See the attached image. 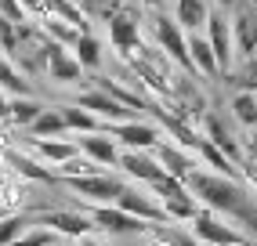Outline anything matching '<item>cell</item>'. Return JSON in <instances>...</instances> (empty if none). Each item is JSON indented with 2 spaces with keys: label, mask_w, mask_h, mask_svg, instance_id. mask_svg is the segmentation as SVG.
Listing matches in <instances>:
<instances>
[{
  "label": "cell",
  "mask_w": 257,
  "mask_h": 246,
  "mask_svg": "<svg viewBox=\"0 0 257 246\" xmlns=\"http://www.w3.org/2000/svg\"><path fill=\"white\" fill-rule=\"evenodd\" d=\"M225 83L239 87V91L257 94V55H250V58H243L239 65H232L228 73H225Z\"/></svg>",
  "instance_id": "cell-27"
},
{
  "label": "cell",
  "mask_w": 257,
  "mask_h": 246,
  "mask_svg": "<svg viewBox=\"0 0 257 246\" xmlns=\"http://www.w3.org/2000/svg\"><path fill=\"white\" fill-rule=\"evenodd\" d=\"M152 37H156V47L181 69L185 76H196L192 58H188V44H185V29L174 19H167L163 11H156V15H152Z\"/></svg>",
  "instance_id": "cell-3"
},
{
  "label": "cell",
  "mask_w": 257,
  "mask_h": 246,
  "mask_svg": "<svg viewBox=\"0 0 257 246\" xmlns=\"http://www.w3.org/2000/svg\"><path fill=\"white\" fill-rule=\"evenodd\" d=\"M29 138H58V134H65V123H62V112L58 109H51V105H44L40 109V116L29 123Z\"/></svg>",
  "instance_id": "cell-26"
},
{
  "label": "cell",
  "mask_w": 257,
  "mask_h": 246,
  "mask_svg": "<svg viewBox=\"0 0 257 246\" xmlns=\"http://www.w3.org/2000/svg\"><path fill=\"white\" fill-rule=\"evenodd\" d=\"M87 217L94 221V228H105L109 235H142V228H145V221L131 217L119 206H109V203H94L87 210Z\"/></svg>",
  "instance_id": "cell-12"
},
{
  "label": "cell",
  "mask_w": 257,
  "mask_h": 246,
  "mask_svg": "<svg viewBox=\"0 0 257 246\" xmlns=\"http://www.w3.org/2000/svg\"><path fill=\"white\" fill-rule=\"evenodd\" d=\"M65 185H69L76 196L83 199H91V203H112L119 192H123L127 181H119L116 174H83V178H65Z\"/></svg>",
  "instance_id": "cell-8"
},
{
  "label": "cell",
  "mask_w": 257,
  "mask_h": 246,
  "mask_svg": "<svg viewBox=\"0 0 257 246\" xmlns=\"http://www.w3.org/2000/svg\"><path fill=\"white\" fill-rule=\"evenodd\" d=\"M239 174H243V185H253V192H257V160H239Z\"/></svg>",
  "instance_id": "cell-36"
},
{
  "label": "cell",
  "mask_w": 257,
  "mask_h": 246,
  "mask_svg": "<svg viewBox=\"0 0 257 246\" xmlns=\"http://www.w3.org/2000/svg\"><path fill=\"white\" fill-rule=\"evenodd\" d=\"M228 26H232V47L239 51V58L257 55V11L253 8H239Z\"/></svg>",
  "instance_id": "cell-15"
},
{
  "label": "cell",
  "mask_w": 257,
  "mask_h": 246,
  "mask_svg": "<svg viewBox=\"0 0 257 246\" xmlns=\"http://www.w3.org/2000/svg\"><path fill=\"white\" fill-rule=\"evenodd\" d=\"M73 4H80V0H73Z\"/></svg>",
  "instance_id": "cell-42"
},
{
  "label": "cell",
  "mask_w": 257,
  "mask_h": 246,
  "mask_svg": "<svg viewBox=\"0 0 257 246\" xmlns=\"http://www.w3.org/2000/svg\"><path fill=\"white\" fill-rule=\"evenodd\" d=\"M37 26L44 29V37H47V40H55V44H62V47H73L76 37H80V29L69 26V22H62V19H40Z\"/></svg>",
  "instance_id": "cell-29"
},
{
  "label": "cell",
  "mask_w": 257,
  "mask_h": 246,
  "mask_svg": "<svg viewBox=\"0 0 257 246\" xmlns=\"http://www.w3.org/2000/svg\"><path fill=\"white\" fill-rule=\"evenodd\" d=\"M76 152H83L98 167H116V160H119L116 138H109V134H80L76 138Z\"/></svg>",
  "instance_id": "cell-16"
},
{
  "label": "cell",
  "mask_w": 257,
  "mask_h": 246,
  "mask_svg": "<svg viewBox=\"0 0 257 246\" xmlns=\"http://www.w3.org/2000/svg\"><path fill=\"white\" fill-rule=\"evenodd\" d=\"M19 4H22L26 15H29V11H40V8H44V0H19Z\"/></svg>",
  "instance_id": "cell-39"
},
{
  "label": "cell",
  "mask_w": 257,
  "mask_h": 246,
  "mask_svg": "<svg viewBox=\"0 0 257 246\" xmlns=\"http://www.w3.org/2000/svg\"><path fill=\"white\" fill-rule=\"evenodd\" d=\"M26 228H29V217L26 214H15V210L0 214V246H11L15 239L26 232Z\"/></svg>",
  "instance_id": "cell-31"
},
{
  "label": "cell",
  "mask_w": 257,
  "mask_h": 246,
  "mask_svg": "<svg viewBox=\"0 0 257 246\" xmlns=\"http://www.w3.org/2000/svg\"><path fill=\"white\" fill-rule=\"evenodd\" d=\"M0 19H8V22H29V15H26V8L19 4V0H0Z\"/></svg>",
  "instance_id": "cell-35"
},
{
  "label": "cell",
  "mask_w": 257,
  "mask_h": 246,
  "mask_svg": "<svg viewBox=\"0 0 257 246\" xmlns=\"http://www.w3.org/2000/svg\"><path fill=\"white\" fill-rule=\"evenodd\" d=\"M207 0H178L174 8V22L185 29V33H203V26H207Z\"/></svg>",
  "instance_id": "cell-21"
},
{
  "label": "cell",
  "mask_w": 257,
  "mask_h": 246,
  "mask_svg": "<svg viewBox=\"0 0 257 246\" xmlns=\"http://www.w3.org/2000/svg\"><path fill=\"white\" fill-rule=\"evenodd\" d=\"M73 105H80V109L94 112L98 119H105V123H127V119H138V112H131L127 105H119L116 98H109L105 91H98V87H91V91L76 94Z\"/></svg>",
  "instance_id": "cell-11"
},
{
  "label": "cell",
  "mask_w": 257,
  "mask_h": 246,
  "mask_svg": "<svg viewBox=\"0 0 257 246\" xmlns=\"http://www.w3.org/2000/svg\"><path fill=\"white\" fill-rule=\"evenodd\" d=\"M44 73L55 80V83H76V80H83V69H80V62L73 58V51L62 47V44H55V40H47Z\"/></svg>",
  "instance_id": "cell-13"
},
{
  "label": "cell",
  "mask_w": 257,
  "mask_h": 246,
  "mask_svg": "<svg viewBox=\"0 0 257 246\" xmlns=\"http://www.w3.org/2000/svg\"><path fill=\"white\" fill-rule=\"evenodd\" d=\"M149 192H152V199L163 206V214H167L170 221H192V217L199 214V203L192 199V192L185 188V181L170 178V174H167V178H160V181H152Z\"/></svg>",
  "instance_id": "cell-2"
},
{
  "label": "cell",
  "mask_w": 257,
  "mask_h": 246,
  "mask_svg": "<svg viewBox=\"0 0 257 246\" xmlns=\"http://www.w3.org/2000/svg\"><path fill=\"white\" fill-rule=\"evenodd\" d=\"M73 58L80 62V69H101V40L94 33H80L76 44H73Z\"/></svg>",
  "instance_id": "cell-25"
},
{
  "label": "cell",
  "mask_w": 257,
  "mask_h": 246,
  "mask_svg": "<svg viewBox=\"0 0 257 246\" xmlns=\"http://www.w3.org/2000/svg\"><path fill=\"white\" fill-rule=\"evenodd\" d=\"M123 4V0H80V11L87 19H109V15Z\"/></svg>",
  "instance_id": "cell-34"
},
{
  "label": "cell",
  "mask_w": 257,
  "mask_h": 246,
  "mask_svg": "<svg viewBox=\"0 0 257 246\" xmlns=\"http://www.w3.org/2000/svg\"><path fill=\"white\" fill-rule=\"evenodd\" d=\"M116 167H123L127 178L145 181V185L167 178V170L156 163V156H152V152H142V149H123V152H119V160H116Z\"/></svg>",
  "instance_id": "cell-14"
},
{
  "label": "cell",
  "mask_w": 257,
  "mask_h": 246,
  "mask_svg": "<svg viewBox=\"0 0 257 246\" xmlns=\"http://www.w3.org/2000/svg\"><path fill=\"white\" fill-rule=\"evenodd\" d=\"M91 87L105 91V94H109V98H116L119 105H127L131 112H142V109H149V101H145L138 91H127L123 83H116V80H109V76H94V80H91Z\"/></svg>",
  "instance_id": "cell-24"
},
{
  "label": "cell",
  "mask_w": 257,
  "mask_h": 246,
  "mask_svg": "<svg viewBox=\"0 0 257 246\" xmlns=\"http://www.w3.org/2000/svg\"><path fill=\"white\" fill-rule=\"evenodd\" d=\"M58 170H62V178H83V174H101V167H98L94 160H87L83 152H76V156H69L65 163H58Z\"/></svg>",
  "instance_id": "cell-32"
},
{
  "label": "cell",
  "mask_w": 257,
  "mask_h": 246,
  "mask_svg": "<svg viewBox=\"0 0 257 246\" xmlns=\"http://www.w3.org/2000/svg\"><path fill=\"white\" fill-rule=\"evenodd\" d=\"M65 131H76V134H105V119H98L94 112L80 109V105H58Z\"/></svg>",
  "instance_id": "cell-19"
},
{
  "label": "cell",
  "mask_w": 257,
  "mask_h": 246,
  "mask_svg": "<svg viewBox=\"0 0 257 246\" xmlns=\"http://www.w3.org/2000/svg\"><path fill=\"white\" fill-rule=\"evenodd\" d=\"M29 149L51 167H58V163L69 160V156H76V142H58V138H51V142L47 138H29Z\"/></svg>",
  "instance_id": "cell-22"
},
{
  "label": "cell",
  "mask_w": 257,
  "mask_h": 246,
  "mask_svg": "<svg viewBox=\"0 0 257 246\" xmlns=\"http://www.w3.org/2000/svg\"><path fill=\"white\" fill-rule=\"evenodd\" d=\"M0 91L11 94V98H19V94H33L29 80H26L19 69H15V62H11V58H4V55H0Z\"/></svg>",
  "instance_id": "cell-28"
},
{
  "label": "cell",
  "mask_w": 257,
  "mask_h": 246,
  "mask_svg": "<svg viewBox=\"0 0 257 246\" xmlns=\"http://www.w3.org/2000/svg\"><path fill=\"white\" fill-rule=\"evenodd\" d=\"M29 224H44L62 235H91L94 232V221L87 217V210H40L37 221H29Z\"/></svg>",
  "instance_id": "cell-10"
},
{
  "label": "cell",
  "mask_w": 257,
  "mask_h": 246,
  "mask_svg": "<svg viewBox=\"0 0 257 246\" xmlns=\"http://www.w3.org/2000/svg\"><path fill=\"white\" fill-rule=\"evenodd\" d=\"M105 26H109V44L116 47V55H127V51L142 40V15L131 4H119L105 19Z\"/></svg>",
  "instance_id": "cell-5"
},
{
  "label": "cell",
  "mask_w": 257,
  "mask_h": 246,
  "mask_svg": "<svg viewBox=\"0 0 257 246\" xmlns=\"http://www.w3.org/2000/svg\"><path fill=\"white\" fill-rule=\"evenodd\" d=\"M232 116L243 123V127L250 131V127H257V94H250V91H239L235 98H232Z\"/></svg>",
  "instance_id": "cell-30"
},
{
  "label": "cell",
  "mask_w": 257,
  "mask_h": 246,
  "mask_svg": "<svg viewBox=\"0 0 257 246\" xmlns=\"http://www.w3.org/2000/svg\"><path fill=\"white\" fill-rule=\"evenodd\" d=\"M105 134L116 138V145H123V149H142V152H149L152 145L160 142V127H156V123H145V119L105 123Z\"/></svg>",
  "instance_id": "cell-9"
},
{
  "label": "cell",
  "mask_w": 257,
  "mask_h": 246,
  "mask_svg": "<svg viewBox=\"0 0 257 246\" xmlns=\"http://www.w3.org/2000/svg\"><path fill=\"white\" fill-rule=\"evenodd\" d=\"M192 232H196V239H203V242H210V246H257V239L253 235H243V232H235L232 224H225L214 210H199V214L192 217Z\"/></svg>",
  "instance_id": "cell-4"
},
{
  "label": "cell",
  "mask_w": 257,
  "mask_h": 246,
  "mask_svg": "<svg viewBox=\"0 0 257 246\" xmlns=\"http://www.w3.org/2000/svg\"><path fill=\"white\" fill-rule=\"evenodd\" d=\"M19 26H22V22L0 19V55H4V58H11L15 47H19Z\"/></svg>",
  "instance_id": "cell-33"
},
{
  "label": "cell",
  "mask_w": 257,
  "mask_h": 246,
  "mask_svg": "<svg viewBox=\"0 0 257 246\" xmlns=\"http://www.w3.org/2000/svg\"><path fill=\"white\" fill-rule=\"evenodd\" d=\"M112 206H119L123 214L138 217V221H145V224H163V221H170V217L163 214V206L152 199V192H142V188H134V185H123V192L112 199Z\"/></svg>",
  "instance_id": "cell-7"
},
{
  "label": "cell",
  "mask_w": 257,
  "mask_h": 246,
  "mask_svg": "<svg viewBox=\"0 0 257 246\" xmlns=\"http://www.w3.org/2000/svg\"><path fill=\"white\" fill-rule=\"evenodd\" d=\"M185 44H188V58H192V69L199 76H221L217 73V62H214V51L207 44L203 33H185Z\"/></svg>",
  "instance_id": "cell-18"
},
{
  "label": "cell",
  "mask_w": 257,
  "mask_h": 246,
  "mask_svg": "<svg viewBox=\"0 0 257 246\" xmlns=\"http://www.w3.org/2000/svg\"><path fill=\"white\" fill-rule=\"evenodd\" d=\"M149 152L156 156V163H160V167H163V170L170 174V178H178V181H181L185 174L196 167V163H192V160L185 156V149H178V145H167V142H156V145H152Z\"/></svg>",
  "instance_id": "cell-17"
},
{
  "label": "cell",
  "mask_w": 257,
  "mask_h": 246,
  "mask_svg": "<svg viewBox=\"0 0 257 246\" xmlns=\"http://www.w3.org/2000/svg\"><path fill=\"white\" fill-rule=\"evenodd\" d=\"M185 188L192 192V199L203 203L207 210H214V214H225L239 224H250V232L257 235V203L253 196L243 188V181H232V178H221V174L214 170H199L192 167L185 174Z\"/></svg>",
  "instance_id": "cell-1"
},
{
  "label": "cell",
  "mask_w": 257,
  "mask_h": 246,
  "mask_svg": "<svg viewBox=\"0 0 257 246\" xmlns=\"http://www.w3.org/2000/svg\"><path fill=\"white\" fill-rule=\"evenodd\" d=\"M40 109H44V101L40 98H33V94H19V98H8V123L11 127H29L33 119L40 116Z\"/></svg>",
  "instance_id": "cell-23"
},
{
  "label": "cell",
  "mask_w": 257,
  "mask_h": 246,
  "mask_svg": "<svg viewBox=\"0 0 257 246\" xmlns=\"http://www.w3.org/2000/svg\"><path fill=\"white\" fill-rule=\"evenodd\" d=\"M4 160L15 167V174L19 178H29V181H40V185H55V178H51V170L47 167H40L33 156H26V152H19V149H4L0 152Z\"/></svg>",
  "instance_id": "cell-20"
},
{
  "label": "cell",
  "mask_w": 257,
  "mask_h": 246,
  "mask_svg": "<svg viewBox=\"0 0 257 246\" xmlns=\"http://www.w3.org/2000/svg\"><path fill=\"white\" fill-rule=\"evenodd\" d=\"M8 98H11V94L0 91V123H8Z\"/></svg>",
  "instance_id": "cell-38"
},
{
  "label": "cell",
  "mask_w": 257,
  "mask_h": 246,
  "mask_svg": "<svg viewBox=\"0 0 257 246\" xmlns=\"http://www.w3.org/2000/svg\"><path fill=\"white\" fill-rule=\"evenodd\" d=\"M203 37H207V44H210V51H214L217 73H228V69L235 65V47H232V26H228V19H225V11H210V15H207Z\"/></svg>",
  "instance_id": "cell-6"
},
{
  "label": "cell",
  "mask_w": 257,
  "mask_h": 246,
  "mask_svg": "<svg viewBox=\"0 0 257 246\" xmlns=\"http://www.w3.org/2000/svg\"><path fill=\"white\" fill-rule=\"evenodd\" d=\"M142 4L152 8V11H163V8H167V0H142Z\"/></svg>",
  "instance_id": "cell-40"
},
{
  "label": "cell",
  "mask_w": 257,
  "mask_h": 246,
  "mask_svg": "<svg viewBox=\"0 0 257 246\" xmlns=\"http://www.w3.org/2000/svg\"><path fill=\"white\" fill-rule=\"evenodd\" d=\"M239 149H243L246 160H257V127L246 131V138H243V145H239Z\"/></svg>",
  "instance_id": "cell-37"
},
{
  "label": "cell",
  "mask_w": 257,
  "mask_h": 246,
  "mask_svg": "<svg viewBox=\"0 0 257 246\" xmlns=\"http://www.w3.org/2000/svg\"><path fill=\"white\" fill-rule=\"evenodd\" d=\"M235 4H239V0H217V8H221V11H228V8H235Z\"/></svg>",
  "instance_id": "cell-41"
},
{
  "label": "cell",
  "mask_w": 257,
  "mask_h": 246,
  "mask_svg": "<svg viewBox=\"0 0 257 246\" xmlns=\"http://www.w3.org/2000/svg\"><path fill=\"white\" fill-rule=\"evenodd\" d=\"M253 4H257V0H253Z\"/></svg>",
  "instance_id": "cell-43"
}]
</instances>
